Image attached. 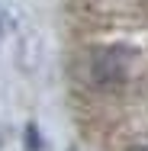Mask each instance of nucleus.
Listing matches in <instances>:
<instances>
[{
	"instance_id": "1",
	"label": "nucleus",
	"mask_w": 148,
	"mask_h": 151,
	"mask_svg": "<svg viewBox=\"0 0 148 151\" xmlns=\"http://www.w3.org/2000/svg\"><path fill=\"white\" fill-rule=\"evenodd\" d=\"M139 151H148V145H145V148H139Z\"/></svg>"
}]
</instances>
